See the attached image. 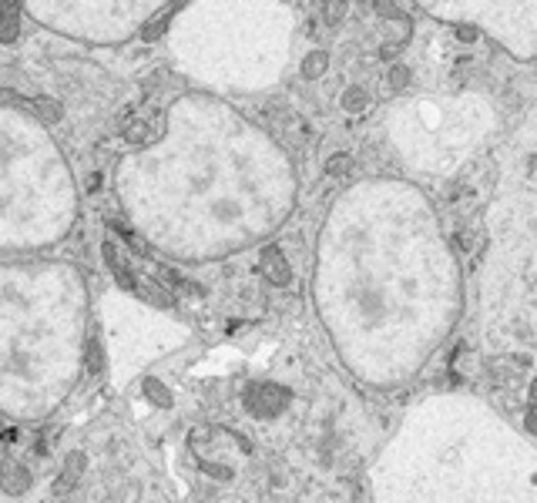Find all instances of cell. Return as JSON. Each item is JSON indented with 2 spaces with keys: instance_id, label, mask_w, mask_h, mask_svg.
I'll list each match as a JSON object with an SVG mask.
<instances>
[{
  "instance_id": "14",
  "label": "cell",
  "mask_w": 537,
  "mask_h": 503,
  "mask_svg": "<svg viewBox=\"0 0 537 503\" xmlns=\"http://www.w3.org/2000/svg\"><path fill=\"white\" fill-rule=\"evenodd\" d=\"M84 363H88V369H91V373H101V363H105V356H101V342H98V339H88Z\"/></svg>"
},
{
  "instance_id": "4",
  "label": "cell",
  "mask_w": 537,
  "mask_h": 503,
  "mask_svg": "<svg viewBox=\"0 0 537 503\" xmlns=\"http://www.w3.org/2000/svg\"><path fill=\"white\" fill-rule=\"evenodd\" d=\"M81 473H84V457H81V453H71V457H67L64 473L54 480V493H61V497H64V493H71V487L77 483V476H81Z\"/></svg>"
},
{
  "instance_id": "18",
  "label": "cell",
  "mask_w": 537,
  "mask_h": 503,
  "mask_svg": "<svg viewBox=\"0 0 537 503\" xmlns=\"http://www.w3.org/2000/svg\"><path fill=\"white\" fill-rule=\"evenodd\" d=\"M403 51V44H383L380 47V58H393V54H399Z\"/></svg>"
},
{
  "instance_id": "15",
  "label": "cell",
  "mask_w": 537,
  "mask_h": 503,
  "mask_svg": "<svg viewBox=\"0 0 537 503\" xmlns=\"http://www.w3.org/2000/svg\"><path fill=\"white\" fill-rule=\"evenodd\" d=\"M390 84H393V88H406V84H410V71H406V67H393V71H390Z\"/></svg>"
},
{
  "instance_id": "10",
  "label": "cell",
  "mask_w": 537,
  "mask_h": 503,
  "mask_svg": "<svg viewBox=\"0 0 537 503\" xmlns=\"http://www.w3.org/2000/svg\"><path fill=\"white\" fill-rule=\"evenodd\" d=\"M145 396L152 403H158V406H171V393L158 380H145Z\"/></svg>"
},
{
  "instance_id": "9",
  "label": "cell",
  "mask_w": 537,
  "mask_h": 503,
  "mask_svg": "<svg viewBox=\"0 0 537 503\" xmlns=\"http://www.w3.org/2000/svg\"><path fill=\"white\" fill-rule=\"evenodd\" d=\"M343 107H346V111H353V114H363V111L369 107L366 91H363V88H350V91L343 94Z\"/></svg>"
},
{
  "instance_id": "7",
  "label": "cell",
  "mask_w": 537,
  "mask_h": 503,
  "mask_svg": "<svg viewBox=\"0 0 537 503\" xmlns=\"http://www.w3.org/2000/svg\"><path fill=\"white\" fill-rule=\"evenodd\" d=\"M0 17H4V24H0V37L4 41H14L17 37V27H20V11H17L14 4H4V11H0Z\"/></svg>"
},
{
  "instance_id": "19",
  "label": "cell",
  "mask_w": 537,
  "mask_h": 503,
  "mask_svg": "<svg viewBox=\"0 0 537 503\" xmlns=\"http://www.w3.org/2000/svg\"><path fill=\"white\" fill-rule=\"evenodd\" d=\"M339 14H343V7H339V4H333V7H326V20H336Z\"/></svg>"
},
{
  "instance_id": "3",
  "label": "cell",
  "mask_w": 537,
  "mask_h": 503,
  "mask_svg": "<svg viewBox=\"0 0 537 503\" xmlns=\"http://www.w3.org/2000/svg\"><path fill=\"white\" fill-rule=\"evenodd\" d=\"M262 272H265V279H269L272 286H289L292 269H289V262H286V255H282L279 245H269V248L262 252Z\"/></svg>"
},
{
  "instance_id": "12",
  "label": "cell",
  "mask_w": 537,
  "mask_h": 503,
  "mask_svg": "<svg viewBox=\"0 0 537 503\" xmlns=\"http://www.w3.org/2000/svg\"><path fill=\"white\" fill-rule=\"evenodd\" d=\"M34 107L41 111V118H44V121H61V114H64V107L58 105V101H51V98H37V101H34Z\"/></svg>"
},
{
  "instance_id": "11",
  "label": "cell",
  "mask_w": 537,
  "mask_h": 503,
  "mask_svg": "<svg viewBox=\"0 0 537 503\" xmlns=\"http://www.w3.org/2000/svg\"><path fill=\"white\" fill-rule=\"evenodd\" d=\"M24 487H31V470L27 467H14V470L7 473V490L11 493H20Z\"/></svg>"
},
{
  "instance_id": "6",
  "label": "cell",
  "mask_w": 537,
  "mask_h": 503,
  "mask_svg": "<svg viewBox=\"0 0 537 503\" xmlns=\"http://www.w3.org/2000/svg\"><path fill=\"white\" fill-rule=\"evenodd\" d=\"M152 138H154L152 124L141 121V118H135V121L124 124V141H128V145H148Z\"/></svg>"
},
{
  "instance_id": "1",
  "label": "cell",
  "mask_w": 537,
  "mask_h": 503,
  "mask_svg": "<svg viewBox=\"0 0 537 503\" xmlns=\"http://www.w3.org/2000/svg\"><path fill=\"white\" fill-rule=\"evenodd\" d=\"M289 406V389L279 382H256L246 393V410L252 416H276Z\"/></svg>"
},
{
  "instance_id": "17",
  "label": "cell",
  "mask_w": 537,
  "mask_h": 503,
  "mask_svg": "<svg viewBox=\"0 0 537 503\" xmlns=\"http://www.w3.org/2000/svg\"><path fill=\"white\" fill-rule=\"evenodd\" d=\"M457 37L470 44V41H477V31H474V27H457Z\"/></svg>"
},
{
  "instance_id": "20",
  "label": "cell",
  "mask_w": 537,
  "mask_h": 503,
  "mask_svg": "<svg viewBox=\"0 0 537 503\" xmlns=\"http://www.w3.org/2000/svg\"><path fill=\"white\" fill-rule=\"evenodd\" d=\"M527 429H531V433L537 436V413H534V410L527 413Z\"/></svg>"
},
{
  "instance_id": "13",
  "label": "cell",
  "mask_w": 537,
  "mask_h": 503,
  "mask_svg": "<svg viewBox=\"0 0 537 503\" xmlns=\"http://www.w3.org/2000/svg\"><path fill=\"white\" fill-rule=\"evenodd\" d=\"M350 168H353V158H350V154H333V158L326 161V175L339 178V175H346Z\"/></svg>"
},
{
  "instance_id": "16",
  "label": "cell",
  "mask_w": 537,
  "mask_h": 503,
  "mask_svg": "<svg viewBox=\"0 0 537 503\" xmlns=\"http://www.w3.org/2000/svg\"><path fill=\"white\" fill-rule=\"evenodd\" d=\"M453 242L460 245L463 252H470V248H474V242H477V235L470 229H463V232H457V235H453Z\"/></svg>"
},
{
  "instance_id": "8",
  "label": "cell",
  "mask_w": 537,
  "mask_h": 503,
  "mask_svg": "<svg viewBox=\"0 0 537 503\" xmlns=\"http://www.w3.org/2000/svg\"><path fill=\"white\" fill-rule=\"evenodd\" d=\"M326 67H329L326 51H312V54H306V61H303V74L306 77H322L326 74Z\"/></svg>"
},
{
  "instance_id": "5",
  "label": "cell",
  "mask_w": 537,
  "mask_h": 503,
  "mask_svg": "<svg viewBox=\"0 0 537 503\" xmlns=\"http://www.w3.org/2000/svg\"><path fill=\"white\" fill-rule=\"evenodd\" d=\"M175 11H178V4H168L165 11H158V14H154L145 27H141V37H145V41H158V37L165 34V27H168V20L175 17Z\"/></svg>"
},
{
  "instance_id": "2",
  "label": "cell",
  "mask_w": 537,
  "mask_h": 503,
  "mask_svg": "<svg viewBox=\"0 0 537 503\" xmlns=\"http://www.w3.org/2000/svg\"><path fill=\"white\" fill-rule=\"evenodd\" d=\"M105 262H107V269H111V275L121 282L128 292H138V282H141V272L131 265V259L121 252V245L114 242V239H105Z\"/></svg>"
}]
</instances>
